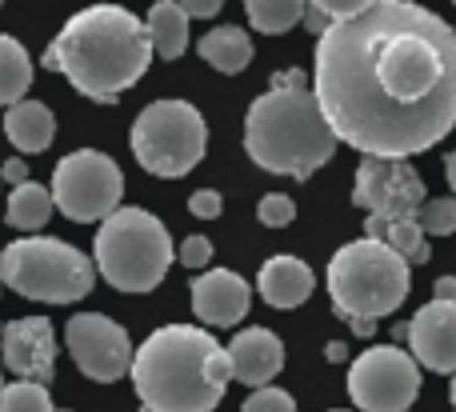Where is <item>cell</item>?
<instances>
[{
    "instance_id": "obj_30",
    "label": "cell",
    "mask_w": 456,
    "mask_h": 412,
    "mask_svg": "<svg viewBox=\"0 0 456 412\" xmlns=\"http://www.w3.org/2000/svg\"><path fill=\"white\" fill-rule=\"evenodd\" d=\"M313 8H321L324 16H329L332 24L337 20H348V16H356V12H364V8H372L377 0H308Z\"/></svg>"
},
{
    "instance_id": "obj_19",
    "label": "cell",
    "mask_w": 456,
    "mask_h": 412,
    "mask_svg": "<svg viewBox=\"0 0 456 412\" xmlns=\"http://www.w3.org/2000/svg\"><path fill=\"white\" fill-rule=\"evenodd\" d=\"M197 53H200V61L213 64L216 72L236 77V72H244L252 64V36L244 28H236V24H221V28L205 32V36L197 40Z\"/></svg>"
},
{
    "instance_id": "obj_17",
    "label": "cell",
    "mask_w": 456,
    "mask_h": 412,
    "mask_svg": "<svg viewBox=\"0 0 456 412\" xmlns=\"http://www.w3.org/2000/svg\"><path fill=\"white\" fill-rule=\"evenodd\" d=\"M256 288H260V296H265L273 309H300V304L313 296L316 277H313V269H308L300 256L281 253V256H268V261L260 264Z\"/></svg>"
},
{
    "instance_id": "obj_44",
    "label": "cell",
    "mask_w": 456,
    "mask_h": 412,
    "mask_svg": "<svg viewBox=\"0 0 456 412\" xmlns=\"http://www.w3.org/2000/svg\"><path fill=\"white\" fill-rule=\"evenodd\" d=\"M452 4H456V0H452Z\"/></svg>"
},
{
    "instance_id": "obj_2",
    "label": "cell",
    "mask_w": 456,
    "mask_h": 412,
    "mask_svg": "<svg viewBox=\"0 0 456 412\" xmlns=\"http://www.w3.org/2000/svg\"><path fill=\"white\" fill-rule=\"evenodd\" d=\"M45 64L96 104H117L152 64L149 24L120 4L80 8L45 48Z\"/></svg>"
},
{
    "instance_id": "obj_11",
    "label": "cell",
    "mask_w": 456,
    "mask_h": 412,
    "mask_svg": "<svg viewBox=\"0 0 456 412\" xmlns=\"http://www.w3.org/2000/svg\"><path fill=\"white\" fill-rule=\"evenodd\" d=\"M420 392V365L401 344L364 349L348 368V397L361 412H409Z\"/></svg>"
},
{
    "instance_id": "obj_4",
    "label": "cell",
    "mask_w": 456,
    "mask_h": 412,
    "mask_svg": "<svg viewBox=\"0 0 456 412\" xmlns=\"http://www.w3.org/2000/svg\"><path fill=\"white\" fill-rule=\"evenodd\" d=\"M337 144L313 88H268L244 112V152L273 176L308 181L332 160Z\"/></svg>"
},
{
    "instance_id": "obj_6",
    "label": "cell",
    "mask_w": 456,
    "mask_h": 412,
    "mask_svg": "<svg viewBox=\"0 0 456 412\" xmlns=\"http://www.w3.org/2000/svg\"><path fill=\"white\" fill-rule=\"evenodd\" d=\"M412 288V264L372 237L348 240L329 261V296L340 320L393 317Z\"/></svg>"
},
{
    "instance_id": "obj_20",
    "label": "cell",
    "mask_w": 456,
    "mask_h": 412,
    "mask_svg": "<svg viewBox=\"0 0 456 412\" xmlns=\"http://www.w3.org/2000/svg\"><path fill=\"white\" fill-rule=\"evenodd\" d=\"M189 20L192 16L181 8V0H157L149 8V36H152V53L160 61H181L189 48Z\"/></svg>"
},
{
    "instance_id": "obj_26",
    "label": "cell",
    "mask_w": 456,
    "mask_h": 412,
    "mask_svg": "<svg viewBox=\"0 0 456 412\" xmlns=\"http://www.w3.org/2000/svg\"><path fill=\"white\" fill-rule=\"evenodd\" d=\"M256 221L265 224V229H284V224L297 221V205H292V197H284V192H268L256 205Z\"/></svg>"
},
{
    "instance_id": "obj_7",
    "label": "cell",
    "mask_w": 456,
    "mask_h": 412,
    "mask_svg": "<svg viewBox=\"0 0 456 412\" xmlns=\"http://www.w3.org/2000/svg\"><path fill=\"white\" fill-rule=\"evenodd\" d=\"M176 248L168 229L144 208L120 205L109 221H101L93 245L96 272L109 280L117 293H152L168 277Z\"/></svg>"
},
{
    "instance_id": "obj_31",
    "label": "cell",
    "mask_w": 456,
    "mask_h": 412,
    "mask_svg": "<svg viewBox=\"0 0 456 412\" xmlns=\"http://www.w3.org/2000/svg\"><path fill=\"white\" fill-rule=\"evenodd\" d=\"M181 8L192 20H208V16H216L224 8V0H181Z\"/></svg>"
},
{
    "instance_id": "obj_41",
    "label": "cell",
    "mask_w": 456,
    "mask_h": 412,
    "mask_svg": "<svg viewBox=\"0 0 456 412\" xmlns=\"http://www.w3.org/2000/svg\"><path fill=\"white\" fill-rule=\"evenodd\" d=\"M0 4H4V0H0Z\"/></svg>"
},
{
    "instance_id": "obj_38",
    "label": "cell",
    "mask_w": 456,
    "mask_h": 412,
    "mask_svg": "<svg viewBox=\"0 0 456 412\" xmlns=\"http://www.w3.org/2000/svg\"><path fill=\"white\" fill-rule=\"evenodd\" d=\"M449 400H452V408H456V373H452V384H449Z\"/></svg>"
},
{
    "instance_id": "obj_36",
    "label": "cell",
    "mask_w": 456,
    "mask_h": 412,
    "mask_svg": "<svg viewBox=\"0 0 456 412\" xmlns=\"http://www.w3.org/2000/svg\"><path fill=\"white\" fill-rule=\"evenodd\" d=\"M348 328H353L356 336H372V333H377V320H369V317H353V320H348Z\"/></svg>"
},
{
    "instance_id": "obj_39",
    "label": "cell",
    "mask_w": 456,
    "mask_h": 412,
    "mask_svg": "<svg viewBox=\"0 0 456 412\" xmlns=\"http://www.w3.org/2000/svg\"><path fill=\"white\" fill-rule=\"evenodd\" d=\"M0 392H4V376H0Z\"/></svg>"
},
{
    "instance_id": "obj_9",
    "label": "cell",
    "mask_w": 456,
    "mask_h": 412,
    "mask_svg": "<svg viewBox=\"0 0 456 412\" xmlns=\"http://www.w3.org/2000/svg\"><path fill=\"white\" fill-rule=\"evenodd\" d=\"M133 157L141 160L144 173L176 181L192 173L205 160L208 149V125L189 101H152L133 120Z\"/></svg>"
},
{
    "instance_id": "obj_27",
    "label": "cell",
    "mask_w": 456,
    "mask_h": 412,
    "mask_svg": "<svg viewBox=\"0 0 456 412\" xmlns=\"http://www.w3.org/2000/svg\"><path fill=\"white\" fill-rule=\"evenodd\" d=\"M240 412H297V400L289 397L284 389H252L248 400L240 405Z\"/></svg>"
},
{
    "instance_id": "obj_14",
    "label": "cell",
    "mask_w": 456,
    "mask_h": 412,
    "mask_svg": "<svg viewBox=\"0 0 456 412\" xmlns=\"http://www.w3.org/2000/svg\"><path fill=\"white\" fill-rule=\"evenodd\" d=\"M409 349L428 373H456V301H428L409 320Z\"/></svg>"
},
{
    "instance_id": "obj_21",
    "label": "cell",
    "mask_w": 456,
    "mask_h": 412,
    "mask_svg": "<svg viewBox=\"0 0 456 412\" xmlns=\"http://www.w3.org/2000/svg\"><path fill=\"white\" fill-rule=\"evenodd\" d=\"M32 56L28 48L20 44L16 36L0 32V109H12L28 96V85H32Z\"/></svg>"
},
{
    "instance_id": "obj_8",
    "label": "cell",
    "mask_w": 456,
    "mask_h": 412,
    "mask_svg": "<svg viewBox=\"0 0 456 412\" xmlns=\"http://www.w3.org/2000/svg\"><path fill=\"white\" fill-rule=\"evenodd\" d=\"M0 280L16 296L45 304H72L93 293L96 264L77 245L56 237H20L0 253Z\"/></svg>"
},
{
    "instance_id": "obj_3",
    "label": "cell",
    "mask_w": 456,
    "mask_h": 412,
    "mask_svg": "<svg viewBox=\"0 0 456 412\" xmlns=\"http://www.w3.org/2000/svg\"><path fill=\"white\" fill-rule=\"evenodd\" d=\"M128 376L144 412H213L224 400L232 365L208 328L165 325L141 341Z\"/></svg>"
},
{
    "instance_id": "obj_16",
    "label": "cell",
    "mask_w": 456,
    "mask_h": 412,
    "mask_svg": "<svg viewBox=\"0 0 456 412\" xmlns=\"http://www.w3.org/2000/svg\"><path fill=\"white\" fill-rule=\"evenodd\" d=\"M228 365H232V381L248 384V389H268L273 376L284 368V344L273 328H240L228 344Z\"/></svg>"
},
{
    "instance_id": "obj_18",
    "label": "cell",
    "mask_w": 456,
    "mask_h": 412,
    "mask_svg": "<svg viewBox=\"0 0 456 412\" xmlns=\"http://www.w3.org/2000/svg\"><path fill=\"white\" fill-rule=\"evenodd\" d=\"M4 136L16 144V152H45L56 136V120H53V109L40 101H20L4 112Z\"/></svg>"
},
{
    "instance_id": "obj_1",
    "label": "cell",
    "mask_w": 456,
    "mask_h": 412,
    "mask_svg": "<svg viewBox=\"0 0 456 412\" xmlns=\"http://www.w3.org/2000/svg\"><path fill=\"white\" fill-rule=\"evenodd\" d=\"M313 96L361 157L409 160L456 128V32L412 0H377L316 40Z\"/></svg>"
},
{
    "instance_id": "obj_5",
    "label": "cell",
    "mask_w": 456,
    "mask_h": 412,
    "mask_svg": "<svg viewBox=\"0 0 456 412\" xmlns=\"http://www.w3.org/2000/svg\"><path fill=\"white\" fill-rule=\"evenodd\" d=\"M428 192L420 173L409 160H380L364 157L353 181V205L369 213L364 221V237L388 245L401 253L404 261L417 269L428 264V232L420 229V208H425Z\"/></svg>"
},
{
    "instance_id": "obj_28",
    "label": "cell",
    "mask_w": 456,
    "mask_h": 412,
    "mask_svg": "<svg viewBox=\"0 0 456 412\" xmlns=\"http://www.w3.org/2000/svg\"><path fill=\"white\" fill-rule=\"evenodd\" d=\"M176 256H181L184 269H205V264L213 261V240L208 237H184L181 248H176Z\"/></svg>"
},
{
    "instance_id": "obj_40",
    "label": "cell",
    "mask_w": 456,
    "mask_h": 412,
    "mask_svg": "<svg viewBox=\"0 0 456 412\" xmlns=\"http://www.w3.org/2000/svg\"><path fill=\"white\" fill-rule=\"evenodd\" d=\"M56 412H72V408H56Z\"/></svg>"
},
{
    "instance_id": "obj_32",
    "label": "cell",
    "mask_w": 456,
    "mask_h": 412,
    "mask_svg": "<svg viewBox=\"0 0 456 412\" xmlns=\"http://www.w3.org/2000/svg\"><path fill=\"white\" fill-rule=\"evenodd\" d=\"M0 181H8L12 189H16V184H28V165H24L20 157L4 160V165H0Z\"/></svg>"
},
{
    "instance_id": "obj_22",
    "label": "cell",
    "mask_w": 456,
    "mask_h": 412,
    "mask_svg": "<svg viewBox=\"0 0 456 412\" xmlns=\"http://www.w3.org/2000/svg\"><path fill=\"white\" fill-rule=\"evenodd\" d=\"M53 213H56L53 189H45V184H37V181L16 184L12 197H8V224L20 232H40Z\"/></svg>"
},
{
    "instance_id": "obj_42",
    "label": "cell",
    "mask_w": 456,
    "mask_h": 412,
    "mask_svg": "<svg viewBox=\"0 0 456 412\" xmlns=\"http://www.w3.org/2000/svg\"><path fill=\"white\" fill-rule=\"evenodd\" d=\"M0 285H4V280H0Z\"/></svg>"
},
{
    "instance_id": "obj_12",
    "label": "cell",
    "mask_w": 456,
    "mask_h": 412,
    "mask_svg": "<svg viewBox=\"0 0 456 412\" xmlns=\"http://www.w3.org/2000/svg\"><path fill=\"white\" fill-rule=\"evenodd\" d=\"M64 349L77 360L80 376L96 384H112L125 373H133V341L128 333L104 312H77V317L64 325Z\"/></svg>"
},
{
    "instance_id": "obj_13",
    "label": "cell",
    "mask_w": 456,
    "mask_h": 412,
    "mask_svg": "<svg viewBox=\"0 0 456 412\" xmlns=\"http://www.w3.org/2000/svg\"><path fill=\"white\" fill-rule=\"evenodd\" d=\"M0 357L16 381L48 384L56 373V328L48 317H20L0 328Z\"/></svg>"
},
{
    "instance_id": "obj_29",
    "label": "cell",
    "mask_w": 456,
    "mask_h": 412,
    "mask_svg": "<svg viewBox=\"0 0 456 412\" xmlns=\"http://www.w3.org/2000/svg\"><path fill=\"white\" fill-rule=\"evenodd\" d=\"M189 213L200 216V221H216V216L224 213V197L216 189H197L189 197Z\"/></svg>"
},
{
    "instance_id": "obj_10",
    "label": "cell",
    "mask_w": 456,
    "mask_h": 412,
    "mask_svg": "<svg viewBox=\"0 0 456 412\" xmlns=\"http://www.w3.org/2000/svg\"><path fill=\"white\" fill-rule=\"evenodd\" d=\"M53 205L77 224L109 221L125 200V173L101 149H77L53 168Z\"/></svg>"
},
{
    "instance_id": "obj_37",
    "label": "cell",
    "mask_w": 456,
    "mask_h": 412,
    "mask_svg": "<svg viewBox=\"0 0 456 412\" xmlns=\"http://www.w3.org/2000/svg\"><path fill=\"white\" fill-rule=\"evenodd\" d=\"M444 176H449V189H452V197H456V149L444 157Z\"/></svg>"
},
{
    "instance_id": "obj_33",
    "label": "cell",
    "mask_w": 456,
    "mask_h": 412,
    "mask_svg": "<svg viewBox=\"0 0 456 412\" xmlns=\"http://www.w3.org/2000/svg\"><path fill=\"white\" fill-rule=\"evenodd\" d=\"M273 88H308V77L300 69H284L273 77Z\"/></svg>"
},
{
    "instance_id": "obj_23",
    "label": "cell",
    "mask_w": 456,
    "mask_h": 412,
    "mask_svg": "<svg viewBox=\"0 0 456 412\" xmlns=\"http://www.w3.org/2000/svg\"><path fill=\"white\" fill-rule=\"evenodd\" d=\"M305 4L308 0H244V16L256 32L281 36V32L297 28L305 20Z\"/></svg>"
},
{
    "instance_id": "obj_15",
    "label": "cell",
    "mask_w": 456,
    "mask_h": 412,
    "mask_svg": "<svg viewBox=\"0 0 456 412\" xmlns=\"http://www.w3.org/2000/svg\"><path fill=\"white\" fill-rule=\"evenodd\" d=\"M252 288L232 269H208L192 280V312L208 328H232L248 317Z\"/></svg>"
},
{
    "instance_id": "obj_34",
    "label": "cell",
    "mask_w": 456,
    "mask_h": 412,
    "mask_svg": "<svg viewBox=\"0 0 456 412\" xmlns=\"http://www.w3.org/2000/svg\"><path fill=\"white\" fill-rule=\"evenodd\" d=\"M433 296H436V301H456V277H441V280H436Z\"/></svg>"
},
{
    "instance_id": "obj_35",
    "label": "cell",
    "mask_w": 456,
    "mask_h": 412,
    "mask_svg": "<svg viewBox=\"0 0 456 412\" xmlns=\"http://www.w3.org/2000/svg\"><path fill=\"white\" fill-rule=\"evenodd\" d=\"M324 357H329L332 365H345V360H348V344L345 341H329V344H324Z\"/></svg>"
},
{
    "instance_id": "obj_24",
    "label": "cell",
    "mask_w": 456,
    "mask_h": 412,
    "mask_svg": "<svg viewBox=\"0 0 456 412\" xmlns=\"http://www.w3.org/2000/svg\"><path fill=\"white\" fill-rule=\"evenodd\" d=\"M0 412H56V408H53L48 384L16 381V384H4V392H0Z\"/></svg>"
},
{
    "instance_id": "obj_43",
    "label": "cell",
    "mask_w": 456,
    "mask_h": 412,
    "mask_svg": "<svg viewBox=\"0 0 456 412\" xmlns=\"http://www.w3.org/2000/svg\"><path fill=\"white\" fill-rule=\"evenodd\" d=\"M0 184H4V181H0Z\"/></svg>"
},
{
    "instance_id": "obj_25",
    "label": "cell",
    "mask_w": 456,
    "mask_h": 412,
    "mask_svg": "<svg viewBox=\"0 0 456 412\" xmlns=\"http://www.w3.org/2000/svg\"><path fill=\"white\" fill-rule=\"evenodd\" d=\"M420 229L428 237H452L456 232V197H428L420 208Z\"/></svg>"
}]
</instances>
